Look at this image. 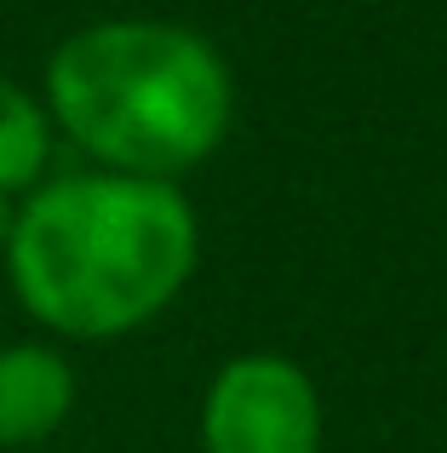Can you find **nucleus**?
I'll return each mask as SVG.
<instances>
[{"label":"nucleus","instance_id":"20e7f679","mask_svg":"<svg viewBox=\"0 0 447 453\" xmlns=\"http://www.w3.org/2000/svg\"><path fill=\"white\" fill-rule=\"evenodd\" d=\"M75 408V373L46 344L0 350V448H23L52 436Z\"/></svg>","mask_w":447,"mask_h":453},{"label":"nucleus","instance_id":"7ed1b4c3","mask_svg":"<svg viewBox=\"0 0 447 453\" xmlns=\"http://www.w3.org/2000/svg\"><path fill=\"white\" fill-rule=\"evenodd\" d=\"M207 453H322V402L287 356H235L218 367L201 408Z\"/></svg>","mask_w":447,"mask_h":453},{"label":"nucleus","instance_id":"39448f33","mask_svg":"<svg viewBox=\"0 0 447 453\" xmlns=\"http://www.w3.org/2000/svg\"><path fill=\"white\" fill-rule=\"evenodd\" d=\"M46 155H52V121H46V110L18 81H0V196H18V189L41 184Z\"/></svg>","mask_w":447,"mask_h":453},{"label":"nucleus","instance_id":"f257e3e1","mask_svg":"<svg viewBox=\"0 0 447 453\" xmlns=\"http://www.w3.org/2000/svg\"><path fill=\"white\" fill-rule=\"evenodd\" d=\"M201 253L195 207L167 178L75 173L34 189L6 230L23 310L69 339H121L184 293Z\"/></svg>","mask_w":447,"mask_h":453},{"label":"nucleus","instance_id":"f03ea898","mask_svg":"<svg viewBox=\"0 0 447 453\" xmlns=\"http://www.w3.org/2000/svg\"><path fill=\"white\" fill-rule=\"evenodd\" d=\"M46 110L110 173L172 184L224 144L235 81L207 35L155 18H110L75 29L52 52Z\"/></svg>","mask_w":447,"mask_h":453},{"label":"nucleus","instance_id":"423d86ee","mask_svg":"<svg viewBox=\"0 0 447 453\" xmlns=\"http://www.w3.org/2000/svg\"><path fill=\"white\" fill-rule=\"evenodd\" d=\"M6 230H11V212H6V196H0V247H6Z\"/></svg>","mask_w":447,"mask_h":453}]
</instances>
